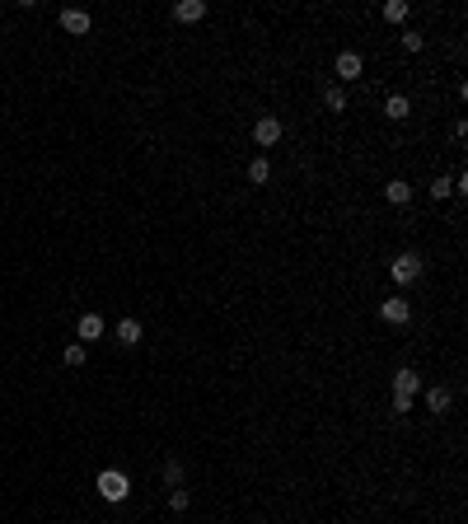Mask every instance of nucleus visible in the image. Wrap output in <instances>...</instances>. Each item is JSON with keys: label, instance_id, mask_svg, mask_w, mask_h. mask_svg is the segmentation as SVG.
<instances>
[{"label": "nucleus", "instance_id": "obj_7", "mask_svg": "<svg viewBox=\"0 0 468 524\" xmlns=\"http://www.w3.org/2000/svg\"><path fill=\"white\" fill-rule=\"evenodd\" d=\"M75 337H80V342H99V337H103V319H99V314H80Z\"/></svg>", "mask_w": 468, "mask_h": 524}, {"label": "nucleus", "instance_id": "obj_9", "mask_svg": "<svg viewBox=\"0 0 468 524\" xmlns=\"http://www.w3.org/2000/svg\"><path fill=\"white\" fill-rule=\"evenodd\" d=\"M384 201L408 206V201H413V183H408V178H389V183H384Z\"/></svg>", "mask_w": 468, "mask_h": 524}, {"label": "nucleus", "instance_id": "obj_8", "mask_svg": "<svg viewBox=\"0 0 468 524\" xmlns=\"http://www.w3.org/2000/svg\"><path fill=\"white\" fill-rule=\"evenodd\" d=\"M174 19H179V23L206 19V0H179V5H174Z\"/></svg>", "mask_w": 468, "mask_h": 524}, {"label": "nucleus", "instance_id": "obj_17", "mask_svg": "<svg viewBox=\"0 0 468 524\" xmlns=\"http://www.w3.org/2000/svg\"><path fill=\"white\" fill-rule=\"evenodd\" d=\"M188 501H192V496H188L183 487H174V491H169V510H174V515H183V510H188Z\"/></svg>", "mask_w": 468, "mask_h": 524}, {"label": "nucleus", "instance_id": "obj_11", "mask_svg": "<svg viewBox=\"0 0 468 524\" xmlns=\"http://www.w3.org/2000/svg\"><path fill=\"white\" fill-rule=\"evenodd\" d=\"M408 112H413V103L403 99V94H389V103H384V117H389V122H403Z\"/></svg>", "mask_w": 468, "mask_h": 524}, {"label": "nucleus", "instance_id": "obj_20", "mask_svg": "<svg viewBox=\"0 0 468 524\" xmlns=\"http://www.w3.org/2000/svg\"><path fill=\"white\" fill-rule=\"evenodd\" d=\"M164 478H169V487H179V482H183V469H179V464H174V459H169V464H164Z\"/></svg>", "mask_w": 468, "mask_h": 524}, {"label": "nucleus", "instance_id": "obj_21", "mask_svg": "<svg viewBox=\"0 0 468 524\" xmlns=\"http://www.w3.org/2000/svg\"><path fill=\"white\" fill-rule=\"evenodd\" d=\"M422 43H426L422 33H403V47H408V52H422Z\"/></svg>", "mask_w": 468, "mask_h": 524}, {"label": "nucleus", "instance_id": "obj_13", "mask_svg": "<svg viewBox=\"0 0 468 524\" xmlns=\"http://www.w3.org/2000/svg\"><path fill=\"white\" fill-rule=\"evenodd\" d=\"M267 178H272V164H267V159H262V155L248 159V183H267Z\"/></svg>", "mask_w": 468, "mask_h": 524}, {"label": "nucleus", "instance_id": "obj_6", "mask_svg": "<svg viewBox=\"0 0 468 524\" xmlns=\"http://www.w3.org/2000/svg\"><path fill=\"white\" fill-rule=\"evenodd\" d=\"M253 141L267 150V145H277L281 141V117H257L253 122Z\"/></svg>", "mask_w": 468, "mask_h": 524}, {"label": "nucleus", "instance_id": "obj_18", "mask_svg": "<svg viewBox=\"0 0 468 524\" xmlns=\"http://www.w3.org/2000/svg\"><path fill=\"white\" fill-rule=\"evenodd\" d=\"M61 360H66V365H85V342H70L66 351H61Z\"/></svg>", "mask_w": 468, "mask_h": 524}, {"label": "nucleus", "instance_id": "obj_3", "mask_svg": "<svg viewBox=\"0 0 468 524\" xmlns=\"http://www.w3.org/2000/svg\"><path fill=\"white\" fill-rule=\"evenodd\" d=\"M389 277L398 281V286H413V281L422 277V257H417V253H398L389 262Z\"/></svg>", "mask_w": 468, "mask_h": 524}, {"label": "nucleus", "instance_id": "obj_5", "mask_svg": "<svg viewBox=\"0 0 468 524\" xmlns=\"http://www.w3.org/2000/svg\"><path fill=\"white\" fill-rule=\"evenodd\" d=\"M379 319H384V324H408V319H413V304L403 300V295H393V300L379 304Z\"/></svg>", "mask_w": 468, "mask_h": 524}, {"label": "nucleus", "instance_id": "obj_19", "mask_svg": "<svg viewBox=\"0 0 468 524\" xmlns=\"http://www.w3.org/2000/svg\"><path fill=\"white\" fill-rule=\"evenodd\" d=\"M431 197H435V201L454 197V178H435V183H431Z\"/></svg>", "mask_w": 468, "mask_h": 524}, {"label": "nucleus", "instance_id": "obj_12", "mask_svg": "<svg viewBox=\"0 0 468 524\" xmlns=\"http://www.w3.org/2000/svg\"><path fill=\"white\" fill-rule=\"evenodd\" d=\"M117 342L136 346V342H141V324H136V319H122V324H117Z\"/></svg>", "mask_w": 468, "mask_h": 524}, {"label": "nucleus", "instance_id": "obj_2", "mask_svg": "<svg viewBox=\"0 0 468 524\" xmlns=\"http://www.w3.org/2000/svg\"><path fill=\"white\" fill-rule=\"evenodd\" d=\"M127 491H132L127 473H117V469H103L99 473V496H103V501H127Z\"/></svg>", "mask_w": 468, "mask_h": 524}, {"label": "nucleus", "instance_id": "obj_14", "mask_svg": "<svg viewBox=\"0 0 468 524\" xmlns=\"http://www.w3.org/2000/svg\"><path fill=\"white\" fill-rule=\"evenodd\" d=\"M324 103H328L333 112H342V108H346V90H342V85H324Z\"/></svg>", "mask_w": 468, "mask_h": 524}, {"label": "nucleus", "instance_id": "obj_1", "mask_svg": "<svg viewBox=\"0 0 468 524\" xmlns=\"http://www.w3.org/2000/svg\"><path fill=\"white\" fill-rule=\"evenodd\" d=\"M417 389H422V375H417V370H398V375H393V412H413Z\"/></svg>", "mask_w": 468, "mask_h": 524}, {"label": "nucleus", "instance_id": "obj_10", "mask_svg": "<svg viewBox=\"0 0 468 524\" xmlns=\"http://www.w3.org/2000/svg\"><path fill=\"white\" fill-rule=\"evenodd\" d=\"M90 14L85 10H61V28H66V33H90Z\"/></svg>", "mask_w": 468, "mask_h": 524}, {"label": "nucleus", "instance_id": "obj_15", "mask_svg": "<svg viewBox=\"0 0 468 524\" xmlns=\"http://www.w3.org/2000/svg\"><path fill=\"white\" fill-rule=\"evenodd\" d=\"M408 14H413V5H408V0H389V5H384V19H389V23H403Z\"/></svg>", "mask_w": 468, "mask_h": 524}, {"label": "nucleus", "instance_id": "obj_16", "mask_svg": "<svg viewBox=\"0 0 468 524\" xmlns=\"http://www.w3.org/2000/svg\"><path fill=\"white\" fill-rule=\"evenodd\" d=\"M450 402H454L450 389H431V393H426V407H431V412H450Z\"/></svg>", "mask_w": 468, "mask_h": 524}, {"label": "nucleus", "instance_id": "obj_4", "mask_svg": "<svg viewBox=\"0 0 468 524\" xmlns=\"http://www.w3.org/2000/svg\"><path fill=\"white\" fill-rule=\"evenodd\" d=\"M333 70H337V80H346V85H351V80L366 75V61H361L356 52H342V56L333 61Z\"/></svg>", "mask_w": 468, "mask_h": 524}]
</instances>
